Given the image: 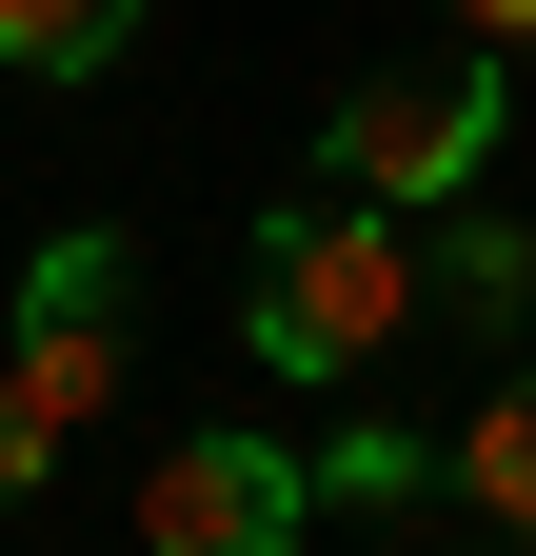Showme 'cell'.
Returning <instances> with one entry per match:
<instances>
[{"label":"cell","mask_w":536,"mask_h":556,"mask_svg":"<svg viewBox=\"0 0 536 556\" xmlns=\"http://www.w3.org/2000/svg\"><path fill=\"white\" fill-rule=\"evenodd\" d=\"M418 318L536 338V219H497V199H437V239H418Z\"/></svg>","instance_id":"obj_4"},{"label":"cell","mask_w":536,"mask_h":556,"mask_svg":"<svg viewBox=\"0 0 536 556\" xmlns=\"http://www.w3.org/2000/svg\"><path fill=\"white\" fill-rule=\"evenodd\" d=\"M497 119H516V60H418V80H358L339 119H318V179L339 199H397V219H437V199L497 179Z\"/></svg>","instance_id":"obj_2"},{"label":"cell","mask_w":536,"mask_h":556,"mask_svg":"<svg viewBox=\"0 0 536 556\" xmlns=\"http://www.w3.org/2000/svg\"><path fill=\"white\" fill-rule=\"evenodd\" d=\"M298 477H318V517H418V497H437V438H397V417H339Z\"/></svg>","instance_id":"obj_6"},{"label":"cell","mask_w":536,"mask_h":556,"mask_svg":"<svg viewBox=\"0 0 536 556\" xmlns=\"http://www.w3.org/2000/svg\"><path fill=\"white\" fill-rule=\"evenodd\" d=\"M40 477H60V417H40L21 378H0V517H40Z\"/></svg>","instance_id":"obj_8"},{"label":"cell","mask_w":536,"mask_h":556,"mask_svg":"<svg viewBox=\"0 0 536 556\" xmlns=\"http://www.w3.org/2000/svg\"><path fill=\"white\" fill-rule=\"evenodd\" d=\"M239 258H258V278H239V338H258L279 378H358L378 338L418 318V239H397V199H339V179H318V199H279Z\"/></svg>","instance_id":"obj_1"},{"label":"cell","mask_w":536,"mask_h":556,"mask_svg":"<svg viewBox=\"0 0 536 556\" xmlns=\"http://www.w3.org/2000/svg\"><path fill=\"white\" fill-rule=\"evenodd\" d=\"M437 21H457V40H497V60H516V40H536V0H437Z\"/></svg>","instance_id":"obj_9"},{"label":"cell","mask_w":536,"mask_h":556,"mask_svg":"<svg viewBox=\"0 0 536 556\" xmlns=\"http://www.w3.org/2000/svg\"><path fill=\"white\" fill-rule=\"evenodd\" d=\"M437 497H457V517H497V536H536V358L437 438Z\"/></svg>","instance_id":"obj_5"},{"label":"cell","mask_w":536,"mask_h":556,"mask_svg":"<svg viewBox=\"0 0 536 556\" xmlns=\"http://www.w3.org/2000/svg\"><path fill=\"white\" fill-rule=\"evenodd\" d=\"M140 536H159V556H298V536H318V477H298L279 438H239V417H199V438L140 477Z\"/></svg>","instance_id":"obj_3"},{"label":"cell","mask_w":536,"mask_h":556,"mask_svg":"<svg viewBox=\"0 0 536 556\" xmlns=\"http://www.w3.org/2000/svg\"><path fill=\"white\" fill-rule=\"evenodd\" d=\"M140 40V0H0V80H100Z\"/></svg>","instance_id":"obj_7"}]
</instances>
